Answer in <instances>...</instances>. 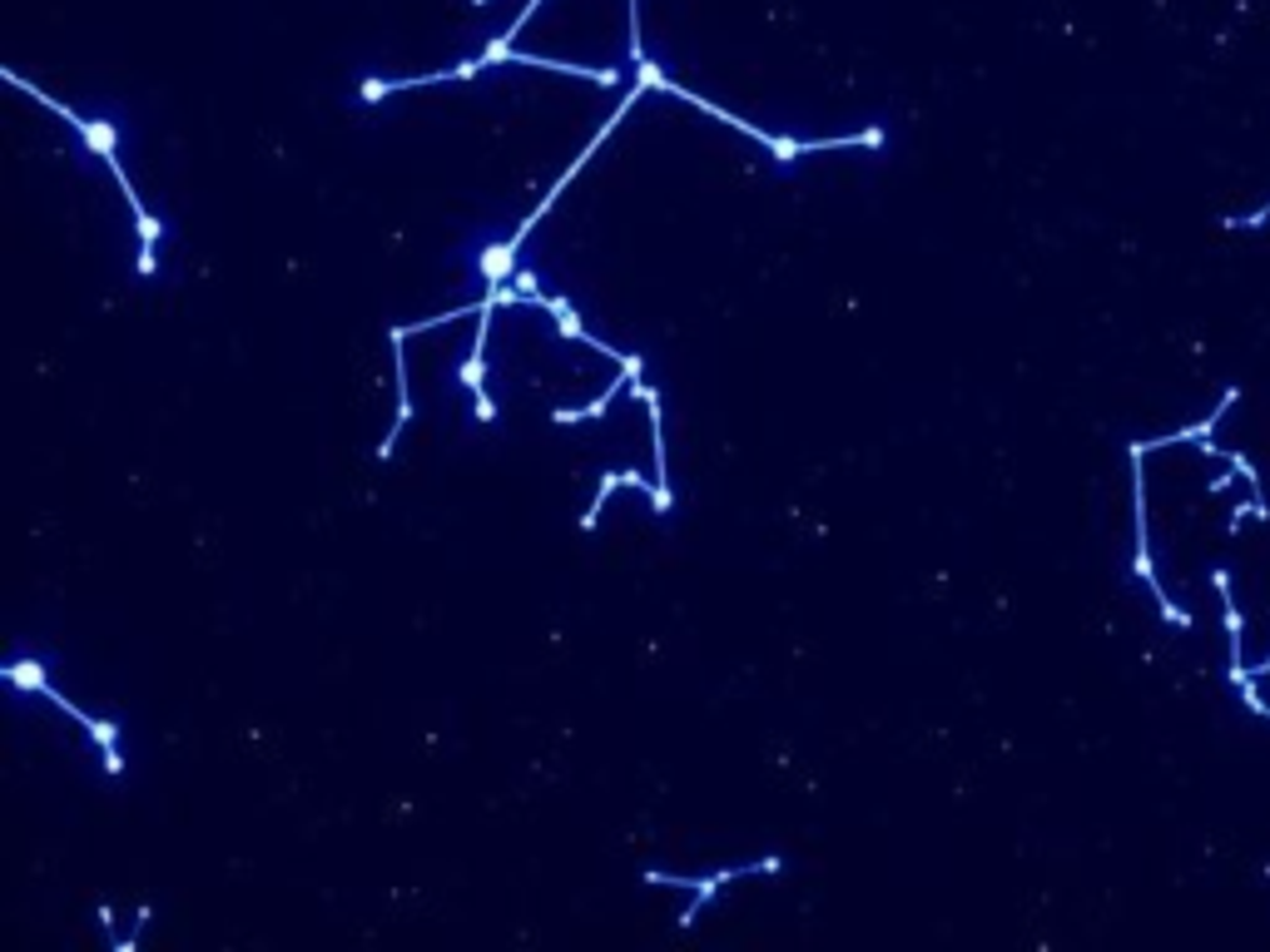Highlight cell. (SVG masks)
Here are the masks:
<instances>
[{
    "mask_svg": "<svg viewBox=\"0 0 1270 952\" xmlns=\"http://www.w3.org/2000/svg\"><path fill=\"white\" fill-rule=\"evenodd\" d=\"M5 680H11V684H21V690H40V695H45L55 709H65V715H70L75 724H85V730H90V739H95V745L105 749V770H110V774H120V770H124V754H120V730H114V724H105V720H95V715H85V709H80V705H70V699L60 695V690H50V684H45V670H40L36 659H15V665H5Z\"/></svg>",
    "mask_w": 1270,
    "mask_h": 952,
    "instance_id": "6da1fadb",
    "label": "cell"
},
{
    "mask_svg": "<svg viewBox=\"0 0 1270 952\" xmlns=\"http://www.w3.org/2000/svg\"><path fill=\"white\" fill-rule=\"evenodd\" d=\"M1132 521H1136V556H1132V571L1141 575L1151 586V596H1157V606H1161V615L1172 625H1191V615L1176 606L1166 590H1161V581H1157V566H1151V536H1147V476H1141V457H1132Z\"/></svg>",
    "mask_w": 1270,
    "mask_h": 952,
    "instance_id": "7a4b0ae2",
    "label": "cell"
},
{
    "mask_svg": "<svg viewBox=\"0 0 1270 952\" xmlns=\"http://www.w3.org/2000/svg\"><path fill=\"white\" fill-rule=\"evenodd\" d=\"M755 868H780V858H765V863ZM740 873H749V868H725V873H715V879H690V873H660V868H650L646 883H660V888H690L695 893V903H690V913H680V928H695V917L705 913V898H715V893L725 888L730 879H740Z\"/></svg>",
    "mask_w": 1270,
    "mask_h": 952,
    "instance_id": "3957f363",
    "label": "cell"
},
{
    "mask_svg": "<svg viewBox=\"0 0 1270 952\" xmlns=\"http://www.w3.org/2000/svg\"><path fill=\"white\" fill-rule=\"evenodd\" d=\"M616 487H635V491H646L650 501L660 497V487H656V481H650V476H640V472H606V476H600V487H596V501H591V506H586V516H581V526H586V531H596V516H600V506H606V497H611Z\"/></svg>",
    "mask_w": 1270,
    "mask_h": 952,
    "instance_id": "277c9868",
    "label": "cell"
},
{
    "mask_svg": "<svg viewBox=\"0 0 1270 952\" xmlns=\"http://www.w3.org/2000/svg\"><path fill=\"white\" fill-rule=\"evenodd\" d=\"M1246 521H1270V501L1266 497H1251V501H1241L1231 512V521H1226V531H1241Z\"/></svg>",
    "mask_w": 1270,
    "mask_h": 952,
    "instance_id": "5b68a950",
    "label": "cell"
},
{
    "mask_svg": "<svg viewBox=\"0 0 1270 952\" xmlns=\"http://www.w3.org/2000/svg\"><path fill=\"white\" fill-rule=\"evenodd\" d=\"M1266 219H1270V199L1256 208V214H1235V219H1226V229H1260Z\"/></svg>",
    "mask_w": 1270,
    "mask_h": 952,
    "instance_id": "8992f818",
    "label": "cell"
},
{
    "mask_svg": "<svg viewBox=\"0 0 1270 952\" xmlns=\"http://www.w3.org/2000/svg\"><path fill=\"white\" fill-rule=\"evenodd\" d=\"M1251 680H1256V684H1260V680H1270V659H1260V665H1251Z\"/></svg>",
    "mask_w": 1270,
    "mask_h": 952,
    "instance_id": "52a82bcc",
    "label": "cell"
},
{
    "mask_svg": "<svg viewBox=\"0 0 1270 952\" xmlns=\"http://www.w3.org/2000/svg\"><path fill=\"white\" fill-rule=\"evenodd\" d=\"M1266 879H1270V868H1266Z\"/></svg>",
    "mask_w": 1270,
    "mask_h": 952,
    "instance_id": "ba28073f",
    "label": "cell"
}]
</instances>
